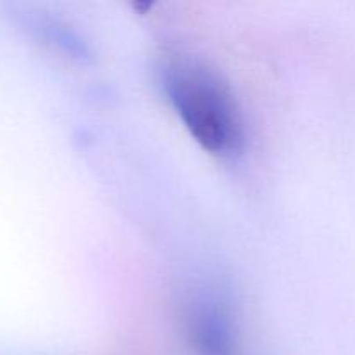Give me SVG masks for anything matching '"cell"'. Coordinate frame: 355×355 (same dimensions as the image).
Returning <instances> with one entry per match:
<instances>
[{"label": "cell", "instance_id": "1", "mask_svg": "<svg viewBox=\"0 0 355 355\" xmlns=\"http://www.w3.org/2000/svg\"><path fill=\"white\" fill-rule=\"evenodd\" d=\"M170 104L194 141L215 156H232L245 141L241 110L215 69L194 59H175L165 69Z\"/></svg>", "mask_w": 355, "mask_h": 355}, {"label": "cell", "instance_id": "2", "mask_svg": "<svg viewBox=\"0 0 355 355\" xmlns=\"http://www.w3.org/2000/svg\"><path fill=\"white\" fill-rule=\"evenodd\" d=\"M189 335L198 355H234L231 326L217 309L194 311L189 318Z\"/></svg>", "mask_w": 355, "mask_h": 355}]
</instances>
